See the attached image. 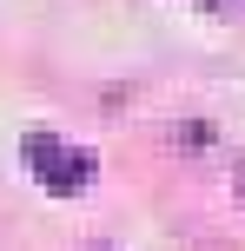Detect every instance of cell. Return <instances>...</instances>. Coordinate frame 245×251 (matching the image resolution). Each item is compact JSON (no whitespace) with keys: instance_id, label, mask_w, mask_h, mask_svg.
Wrapping results in <instances>:
<instances>
[{"instance_id":"cell-1","label":"cell","mask_w":245,"mask_h":251,"mask_svg":"<svg viewBox=\"0 0 245 251\" xmlns=\"http://www.w3.org/2000/svg\"><path fill=\"white\" fill-rule=\"evenodd\" d=\"M27 172H33L53 199H73V192L93 185V152L60 146L53 132H27Z\"/></svg>"}]
</instances>
